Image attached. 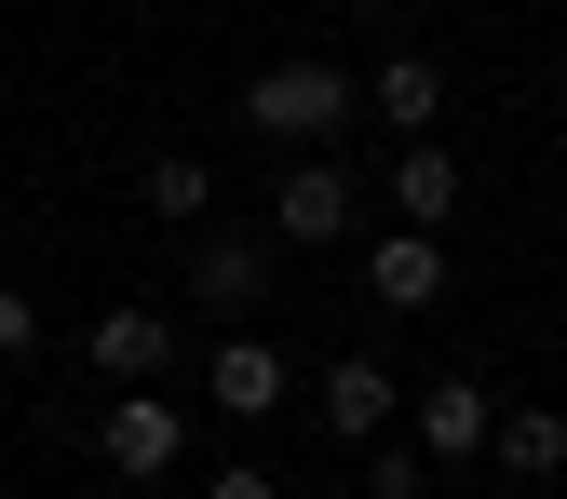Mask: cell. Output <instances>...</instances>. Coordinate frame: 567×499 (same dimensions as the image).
Listing matches in <instances>:
<instances>
[{"label":"cell","mask_w":567,"mask_h":499,"mask_svg":"<svg viewBox=\"0 0 567 499\" xmlns=\"http://www.w3.org/2000/svg\"><path fill=\"white\" fill-rule=\"evenodd\" d=\"M230 108H244V135H270V149H324V135L365 108V82H351V67H324V54H284V67H257Z\"/></svg>","instance_id":"obj_1"},{"label":"cell","mask_w":567,"mask_h":499,"mask_svg":"<svg viewBox=\"0 0 567 499\" xmlns=\"http://www.w3.org/2000/svg\"><path fill=\"white\" fill-rule=\"evenodd\" d=\"M95 459H109L122 486H176V459H189V405H176L163 378H122V405H95Z\"/></svg>","instance_id":"obj_2"},{"label":"cell","mask_w":567,"mask_h":499,"mask_svg":"<svg viewBox=\"0 0 567 499\" xmlns=\"http://www.w3.org/2000/svg\"><path fill=\"white\" fill-rule=\"evenodd\" d=\"M270 230L298 243V257L351 243V230H365V176H351L338 149H298V163H284V189H270Z\"/></svg>","instance_id":"obj_3"},{"label":"cell","mask_w":567,"mask_h":499,"mask_svg":"<svg viewBox=\"0 0 567 499\" xmlns=\"http://www.w3.org/2000/svg\"><path fill=\"white\" fill-rule=\"evenodd\" d=\"M270 270H284V230H217V217L189 230V298L217 311V324H244L270 298Z\"/></svg>","instance_id":"obj_4"},{"label":"cell","mask_w":567,"mask_h":499,"mask_svg":"<svg viewBox=\"0 0 567 499\" xmlns=\"http://www.w3.org/2000/svg\"><path fill=\"white\" fill-rule=\"evenodd\" d=\"M365 298H379L392 324H405V311H433V298H446V243L419 230V217H392V230L365 243Z\"/></svg>","instance_id":"obj_5"},{"label":"cell","mask_w":567,"mask_h":499,"mask_svg":"<svg viewBox=\"0 0 567 499\" xmlns=\"http://www.w3.org/2000/svg\"><path fill=\"white\" fill-rule=\"evenodd\" d=\"M405 418H419V446H433L446 472H460V459H486V433H501L486 378H433V392H405Z\"/></svg>","instance_id":"obj_6"},{"label":"cell","mask_w":567,"mask_h":499,"mask_svg":"<svg viewBox=\"0 0 567 499\" xmlns=\"http://www.w3.org/2000/svg\"><path fill=\"white\" fill-rule=\"evenodd\" d=\"M392 405H405V392H392V365H379V351H338V365H324V405H311V418H324L338 446H365V433H392Z\"/></svg>","instance_id":"obj_7"},{"label":"cell","mask_w":567,"mask_h":499,"mask_svg":"<svg viewBox=\"0 0 567 499\" xmlns=\"http://www.w3.org/2000/svg\"><path fill=\"white\" fill-rule=\"evenodd\" d=\"M82 351H95V378H109V392H122V378H163V365H176V311H150V298H135V311H95Z\"/></svg>","instance_id":"obj_8"},{"label":"cell","mask_w":567,"mask_h":499,"mask_svg":"<svg viewBox=\"0 0 567 499\" xmlns=\"http://www.w3.org/2000/svg\"><path fill=\"white\" fill-rule=\"evenodd\" d=\"M203 405H217V418H284V351H270V337H217Z\"/></svg>","instance_id":"obj_9"},{"label":"cell","mask_w":567,"mask_h":499,"mask_svg":"<svg viewBox=\"0 0 567 499\" xmlns=\"http://www.w3.org/2000/svg\"><path fill=\"white\" fill-rule=\"evenodd\" d=\"M365 108H379L392 135H433V108H446V67H433V54H405V41H392V54L365 67Z\"/></svg>","instance_id":"obj_10"},{"label":"cell","mask_w":567,"mask_h":499,"mask_svg":"<svg viewBox=\"0 0 567 499\" xmlns=\"http://www.w3.org/2000/svg\"><path fill=\"white\" fill-rule=\"evenodd\" d=\"M486 459H501L514 486H554V472H567V418H554V405H501V433H486Z\"/></svg>","instance_id":"obj_11"},{"label":"cell","mask_w":567,"mask_h":499,"mask_svg":"<svg viewBox=\"0 0 567 499\" xmlns=\"http://www.w3.org/2000/svg\"><path fill=\"white\" fill-rule=\"evenodd\" d=\"M392 217H419V230L460 217V163L433 149V135H405V149H392Z\"/></svg>","instance_id":"obj_12"},{"label":"cell","mask_w":567,"mask_h":499,"mask_svg":"<svg viewBox=\"0 0 567 499\" xmlns=\"http://www.w3.org/2000/svg\"><path fill=\"white\" fill-rule=\"evenodd\" d=\"M150 217H163V230H203V217H217V176H203L189 149H163V163H150Z\"/></svg>","instance_id":"obj_13"},{"label":"cell","mask_w":567,"mask_h":499,"mask_svg":"<svg viewBox=\"0 0 567 499\" xmlns=\"http://www.w3.org/2000/svg\"><path fill=\"white\" fill-rule=\"evenodd\" d=\"M433 472H446V459L419 446V433H365V499H419Z\"/></svg>","instance_id":"obj_14"},{"label":"cell","mask_w":567,"mask_h":499,"mask_svg":"<svg viewBox=\"0 0 567 499\" xmlns=\"http://www.w3.org/2000/svg\"><path fill=\"white\" fill-rule=\"evenodd\" d=\"M28 351H41V298H28V283H0V365H28Z\"/></svg>","instance_id":"obj_15"}]
</instances>
